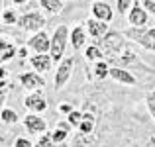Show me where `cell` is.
Returning <instances> with one entry per match:
<instances>
[{"mask_svg": "<svg viewBox=\"0 0 155 147\" xmlns=\"http://www.w3.org/2000/svg\"><path fill=\"white\" fill-rule=\"evenodd\" d=\"M14 147H35L31 143L30 139H26V137H18V139L14 141Z\"/></svg>", "mask_w": 155, "mask_h": 147, "instance_id": "f546056e", "label": "cell"}, {"mask_svg": "<svg viewBox=\"0 0 155 147\" xmlns=\"http://www.w3.org/2000/svg\"><path fill=\"white\" fill-rule=\"evenodd\" d=\"M92 75H94L96 80H102L106 77H110V67H108V61L100 59L94 63V69H92Z\"/></svg>", "mask_w": 155, "mask_h": 147, "instance_id": "2e32d148", "label": "cell"}, {"mask_svg": "<svg viewBox=\"0 0 155 147\" xmlns=\"http://www.w3.org/2000/svg\"><path fill=\"white\" fill-rule=\"evenodd\" d=\"M57 128H59V129H65V132H69V133H71V129H73V126H71V124H69V122H67V120H61V122H57Z\"/></svg>", "mask_w": 155, "mask_h": 147, "instance_id": "1f68e13d", "label": "cell"}, {"mask_svg": "<svg viewBox=\"0 0 155 147\" xmlns=\"http://www.w3.org/2000/svg\"><path fill=\"white\" fill-rule=\"evenodd\" d=\"M141 6H143L145 10L149 12V14L155 16V2H153V0H143V4H141Z\"/></svg>", "mask_w": 155, "mask_h": 147, "instance_id": "4dcf8cb0", "label": "cell"}, {"mask_svg": "<svg viewBox=\"0 0 155 147\" xmlns=\"http://www.w3.org/2000/svg\"><path fill=\"white\" fill-rule=\"evenodd\" d=\"M55 147H67V143H61V145H55Z\"/></svg>", "mask_w": 155, "mask_h": 147, "instance_id": "f35d334b", "label": "cell"}, {"mask_svg": "<svg viewBox=\"0 0 155 147\" xmlns=\"http://www.w3.org/2000/svg\"><path fill=\"white\" fill-rule=\"evenodd\" d=\"M22 124H24V128L28 129V133H35V136H43L45 129H47L45 120H43L39 114H31V112L22 118Z\"/></svg>", "mask_w": 155, "mask_h": 147, "instance_id": "8992f818", "label": "cell"}, {"mask_svg": "<svg viewBox=\"0 0 155 147\" xmlns=\"http://www.w3.org/2000/svg\"><path fill=\"white\" fill-rule=\"evenodd\" d=\"M0 120H2V124H16L18 122V114L12 108H4L2 114H0Z\"/></svg>", "mask_w": 155, "mask_h": 147, "instance_id": "44dd1931", "label": "cell"}, {"mask_svg": "<svg viewBox=\"0 0 155 147\" xmlns=\"http://www.w3.org/2000/svg\"><path fill=\"white\" fill-rule=\"evenodd\" d=\"M87 31L92 39H102L106 34H108V24L106 22H100V20L92 18V20H87Z\"/></svg>", "mask_w": 155, "mask_h": 147, "instance_id": "7c38bea8", "label": "cell"}, {"mask_svg": "<svg viewBox=\"0 0 155 147\" xmlns=\"http://www.w3.org/2000/svg\"><path fill=\"white\" fill-rule=\"evenodd\" d=\"M98 47L102 49L104 59L110 61V63H114V59L128 47L126 45V35L120 34V31H116V30H112V31H108L102 39H98Z\"/></svg>", "mask_w": 155, "mask_h": 147, "instance_id": "6da1fadb", "label": "cell"}, {"mask_svg": "<svg viewBox=\"0 0 155 147\" xmlns=\"http://www.w3.org/2000/svg\"><path fill=\"white\" fill-rule=\"evenodd\" d=\"M28 47L34 49L35 53H47V51H51V39L45 31H38V34H34L28 39Z\"/></svg>", "mask_w": 155, "mask_h": 147, "instance_id": "ba28073f", "label": "cell"}, {"mask_svg": "<svg viewBox=\"0 0 155 147\" xmlns=\"http://www.w3.org/2000/svg\"><path fill=\"white\" fill-rule=\"evenodd\" d=\"M2 24H8V26L18 24V14H16L14 8H6V10H2Z\"/></svg>", "mask_w": 155, "mask_h": 147, "instance_id": "ffe728a7", "label": "cell"}, {"mask_svg": "<svg viewBox=\"0 0 155 147\" xmlns=\"http://www.w3.org/2000/svg\"><path fill=\"white\" fill-rule=\"evenodd\" d=\"M18 55L20 57H26L28 55V45L26 47H18Z\"/></svg>", "mask_w": 155, "mask_h": 147, "instance_id": "e575fe53", "label": "cell"}, {"mask_svg": "<svg viewBox=\"0 0 155 147\" xmlns=\"http://www.w3.org/2000/svg\"><path fill=\"white\" fill-rule=\"evenodd\" d=\"M35 147H55V141H53L51 133H43V136H39V139L35 141Z\"/></svg>", "mask_w": 155, "mask_h": 147, "instance_id": "d4e9b609", "label": "cell"}, {"mask_svg": "<svg viewBox=\"0 0 155 147\" xmlns=\"http://www.w3.org/2000/svg\"><path fill=\"white\" fill-rule=\"evenodd\" d=\"M83 120H84V114L81 112V110H73V112L67 116V122L73 126V128H79V126H81V122H83Z\"/></svg>", "mask_w": 155, "mask_h": 147, "instance_id": "7402d4cb", "label": "cell"}, {"mask_svg": "<svg viewBox=\"0 0 155 147\" xmlns=\"http://www.w3.org/2000/svg\"><path fill=\"white\" fill-rule=\"evenodd\" d=\"M6 79H8V71L0 65V80H6Z\"/></svg>", "mask_w": 155, "mask_h": 147, "instance_id": "836d02e7", "label": "cell"}, {"mask_svg": "<svg viewBox=\"0 0 155 147\" xmlns=\"http://www.w3.org/2000/svg\"><path fill=\"white\" fill-rule=\"evenodd\" d=\"M132 6H134L132 0H118V14L126 16L128 14V8H132Z\"/></svg>", "mask_w": 155, "mask_h": 147, "instance_id": "83f0119b", "label": "cell"}, {"mask_svg": "<svg viewBox=\"0 0 155 147\" xmlns=\"http://www.w3.org/2000/svg\"><path fill=\"white\" fill-rule=\"evenodd\" d=\"M30 65L34 67L35 73H47L53 65V57L45 55V53H38V55H31L30 57Z\"/></svg>", "mask_w": 155, "mask_h": 147, "instance_id": "4fadbf2b", "label": "cell"}, {"mask_svg": "<svg viewBox=\"0 0 155 147\" xmlns=\"http://www.w3.org/2000/svg\"><path fill=\"white\" fill-rule=\"evenodd\" d=\"M24 106H26L31 114H41V112L47 110V100H45V96L41 94V90H35V92H30V94L24 98Z\"/></svg>", "mask_w": 155, "mask_h": 147, "instance_id": "52a82bcc", "label": "cell"}, {"mask_svg": "<svg viewBox=\"0 0 155 147\" xmlns=\"http://www.w3.org/2000/svg\"><path fill=\"white\" fill-rule=\"evenodd\" d=\"M71 38L69 34V28L67 26H59L51 35V51L49 55L53 57V63L55 61H63V55H65V47H67V39Z\"/></svg>", "mask_w": 155, "mask_h": 147, "instance_id": "7a4b0ae2", "label": "cell"}, {"mask_svg": "<svg viewBox=\"0 0 155 147\" xmlns=\"http://www.w3.org/2000/svg\"><path fill=\"white\" fill-rule=\"evenodd\" d=\"M14 4H18V6H22V4H26V0H12Z\"/></svg>", "mask_w": 155, "mask_h": 147, "instance_id": "8d00e7d4", "label": "cell"}, {"mask_svg": "<svg viewBox=\"0 0 155 147\" xmlns=\"http://www.w3.org/2000/svg\"><path fill=\"white\" fill-rule=\"evenodd\" d=\"M126 39H132V41H136L137 45H141L143 49H147V51H155V41L151 38H149L147 30L145 28H130V30L124 31Z\"/></svg>", "mask_w": 155, "mask_h": 147, "instance_id": "277c9868", "label": "cell"}, {"mask_svg": "<svg viewBox=\"0 0 155 147\" xmlns=\"http://www.w3.org/2000/svg\"><path fill=\"white\" fill-rule=\"evenodd\" d=\"M149 12L145 10L141 4H134L132 8H130V14H128V20H130V24H132L134 28H145V24H147V20H149Z\"/></svg>", "mask_w": 155, "mask_h": 147, "instance_id": "8fae6325", "label": "cell"}, {"mask_svg": "<svg viewBox=\"0 0 155 147\" xmlns=\"http://www.w3.org/2000/svg\"><path fill=\"white\" fill-rule=\"evenodd\" d=\"M57 110H59V114H65V116H69V114L73 112V106L69 104V102H61V104L57 106Z\"/></svg>", "mask_w": 155, "mask_h": 147, "instance_id": "f1b7e54d", "label": "cell"}, {"mask_svg": "<svg viewBox=\"0 0 155 147\" xmlns=\"http://www.w3.org/2000/svg\"><path fill=\"white\" fill-rule=\"evenodd\" d=\"M51 137H53V141H55V145H61V143H65L67 141V137H69V132H65V129H59V128H55L51 132Z\"/></svg>", "mask_w": 155, "mask_h": 147, "instance_id": "cb8c5ba5", "label": "cell"}, {"mask_svg": "<svg viewBox=\"0 0 155 147\" xmlns=\"http://www.w3.org/2000/svg\"><path fill=\"white\" fill-rule=\"evenodd\" d=\"M2 8H4V0H0V10H2Z\"/></svg>", "mask_w": 155, "mask_h": 147, "instance_id": "74e56055", "label": "cell"}, {"mask_svg": "<svg viewBox=\"0 0 155 147\" xmlns=\"http://www.w3.org/2000/svg\"><path fill=\"white\" fill-rule=\"evenodd\" d=\"M18 53V49H16V45H12V47H8V49H4V51H0V65L4 63V61H10L12 57Z\"/></svg>", "mask_w": 155, "mask_h": 147, "instance_id": "484cf974", "label": "cell"}, {"mask_svg": "<svg viewBox=\"0 0 155 147\" xmlns=\"http://www.w3.org/2000/svg\"><path fill=\"white\" fill-rule=\"evenodd\" d=\"M8 47H12V43L8 41L6 38H0V51H4V49H8Z\"/></svg>", "mask_w": 155, "mask_h": 147, "instance_id": "d6a6232c", "label": "cell"}, {"mask_svg": "<svg viewBox=\"0 0 155 147\" xmlns=\"http://www.w3.org/2000/svg\"><path fill=\"white\" fill-rule=\"evenodd\" d=\"M18 26L26 31L38 34V31H41L43 26H45V18H43L39 12H28V14H24V16L18 18Z\"/></svg>", "mask_w": 155, "mask_h": 147, "instance_id": "3957f363", "label": "cell"}, {"mask_svg": "<svg viewBox=\"0 0 155 147\" xmlns=\"http://www.w3.org/2000/svg\"><path fill=\"white\" fill-rule=\"evenodd\" d=\"M20 84H22L26 90L35 92V90H41L45 87V80L39 77V73H22L20 75Z\"/></svg>", "mask_w": 155, "mask_h": 147, "instance_id": "30bf717a", "label": "cell"}, {"mask_svg": "<svg viewBox=\"0 0 155 147\" xmlns=\"http://www.w3.org/2000/svg\"><path fill=\"white\" fill-rule=\"evenodd\" d=\"M71 45H73V49L75 51H79L81 47L84 45V41H87V34H84V30L81 26H75L73 28V31H71Z\"/></svg>", "mask_w": 155, "mask_h": 147, "instance_id": "9a60e30c", "label": "cell"}, {"mask_svg": "<svg viewBox=\"0 0 155 147\" xmlns=\"http://www.w3.org/2000/svg\"><path fill=\"white\" fill-rule=\"evenodd\" d=\"M84 57H87L88 61H92V63H96V61L104 59V53H102V49H100V47L94 43V45L87 47V51H84Z\"/></svg>", "mask_w": 155, "mask_h": 147, "instance_id": "d6986e66", "label": "cell"}, {"mask_svg": "<svg viewBox=\"0 0 155 147\" xmlns=\"http://www.w3.org/2000/svg\"><path fill=\"white\" fill-rule=\"evenodd\" d=\"M8 90H10V83H8V80H0V114H2V110H4V104H6Z\"/></svg>", "mask_w": 155, "mask_h": 147, "instance_id": "603a6c76", "label": "cell"}, {"mask_svg": "<svg viewBox=\"0 0 155 147\" xmlns=\"http://www.w3.org/2000/svg\"><path fill=\"white\" fill-rule=\"evenodd\" d=\"M91 12H92V18L100 20V22H106V24L114 18L112 6H110L108 2H104V0H94L92 6H91Z\"/></svg>", "mask_w": 155, "mask_h": 147, "instance_id": "9c48e42d", "label": "cell"}, {"mask_svg": "<svg viewBox=\"0 0 155 147\" xmlns=\"http://www.w3.org/2000/svg\"><path fill=\"white\" fill-rule=\"evenodd\" d=\"M147 34H149V38H151L153 41H155V28H149V30H147Z\"/></svg>", "mask_w": 155, "mask_h": 147, "instance_id": "d590c367", "label": "cell"}, {"mask_svg": "<svg viewBox=\"0 0 155 147\" xmlns=\"http://www.w3.org/2000/svg\"><path fill=\"white\" fill-rule=\"evenodd\" d=\"M145 104H147V110H149V114H151V118L155 120V92H149V94L145 96Z\"/></svg>", "mask_w": 155, "mask_h": 147, "instance_id": "4316f807", "label": "cell"}, {"mask_svg": "<svg viewBox=\"0 0 155 147\" xmlns=\"http://www.w3.org/2000/svg\"><path fill=\"white\" fill-rule=\"evenodd\" d=\"M110 77H112V79L116 80V83L130 84V87H134V84L137 83V80H136V77H134L130 71L122 69V67H110Z\"/></svg>", "mask_w": 155, "mask_h": 147, "instance_id": "5bb4252c", "label": "cell"}, {"mask_svg": "<svg viewBox=\"0 0 155 147\" xmlns=\"http://www.w3.org/2000/svg\"><path fill=\"white\" fill-rule=\"evenodd\" d=\"M73 65H75V59H73V57H67V59H63L59 63V69L55 71V90H61V88L69 83L71 73H73Z\"/></svg>", "mask_w": 155, "mask_h": 147, "instance_id": "5b68a950", "label": "cell"}, {"mask_svg": "<svg viewBox=\"0 0 155 147\" xmlns=\"http://www.w3.org/2000/svg\"><path fill=\"white\" fill-rule=\"evenodd\" d=\"M39 4H41V8H45L49 14H61L63 8H65L61 0H39Z\"/></svg>", "mask_w": 155, "mask_h": 147, "instance_id": "ac0fdd59", "label": "cell"}, {"mask_svg": "<svg viewBox=\"0 0 155 147\" xmlns=\"http://www.w3.org/2000/svg\"><path fill=\"white\" fill-rule=\"evenodd\" d=\"M94 128H96V120L91 114H84V120L81 122V126H79L81 133H83V136H91V133L94 132Z\"/></svg>", "mask_w": 155, "mask_h": 147, "instance_id": "e0dca14e", "label": "cell"}]
</instances>
